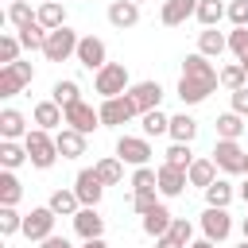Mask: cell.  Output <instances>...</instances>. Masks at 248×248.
I'll return each mask as SVG.
<instances>
[{
    "instance_id": "cell-1",
    "label": "cell",
    "mask_w": 248,
    "mask_h": 248,
    "mask_svg": "<svg viewBox=\"0 0 248 248\" xmlns=\"http://www.w3.org/2000/svg\"><path fill=\"white\" fill-rule=\"evenodd\" d=\"M217 85H221V70L202 50L182 58V78H178V101L182 105H202Z\"/></svg>"
},
{
    "instance_id": "cell-2",
    "label": "cell",
    "mask_w": 248,
    "mask_h": 248,
    "mask_svg": "<svg viewBox=\"0 0 248 248\" xmlns=\"http://www.w3.org/2000/svg\"><path fill=\"white\" fill-rule=\"evenodd\" d=\"M23 147H27L31 167H39V170H50V167L58 163V143H54V136H50L46 128H31V132L23 136Z\"/></svg>"
},
{
    "instance_id": "cell-3",
    "label": "cell",
    "mask_w": 248,
    "mask_h": 248,
    "mask_svg": "<svg viewBox=\"0 0 248 248\" xmlns=\"http://www.w3.org/2000/svg\"><path fill=\"white\" fill-rule=\"evenodd\" d=\"M78 43H81V35L74 31V27H54V31H46V43H43V58L46 62H66V58H74L78 54Z\"/></svg>"
},
{
    "instance_id": "cell-4",
    "label": "cell",
    "mask_w": 248,
    "mask_h": 248,
    "mask_svg": "<svg viewBox=\"0 0 248 248\" xmlns=\"http://www.w3.org/2000/svg\"><path fill=\"white\" fill-rule=\"evenodd\" d=\"M93 89L101 93V101H105V97H120V93H128V89H132L128 66H124V62H108V66H101V70L93 74Z\"/></svg>"
},
{
    "instance_id": "cell-5",
    "label": "cell",
    "mask_w": 248,
    "mask_h": 248,
    "mask_svg": "<svg viewBox=\"0 0 248 248\" xmlns=\"http://www.w3.org/2000/svg\"><path fill=\"white\" fill-rule=\"evenodd\" d=\"M35 81V66L31 62H8L0 66V97H16Z\"/></svg>"
},
{
    "instance_id": "cell-6",
    "label": "cell",
    "mask_w": 248,
    "mask_h": 248,
    "mask_svg": "<svg viewBox=\"0 0 248 248\" xmlns=\"http://www.w3.org/2000/svg\"><path fill=\"white\" fill-rule=\"evenodd\" d=\"M213 163H217V170H225V174H244L248 151L240 147V140H217V143H213Z\"/></svg>"
},
{
    "instance_id": "cell-7",
    "label": "cell",
    "mask_w": 248,
    "mask_h": 248,
    "mask_svg": "<svg viewBox=\"0 0 248 248\" xmlns=\"http://www.w3.org/2000/svg\"><path fill=\"white\" fill-rule=\"evenodd\" d=\"M132 116H140V108L132 105L128 93H120V97H105V101H101V124H105V128H120V124H128Z\"/></svg>"
},
{
    "instance_id": "cell-8",
    "label": "cell",
    "mask_w": 248,
    "mask_h": 248,
    "mask_svg": "<svg viewBox=\"0 0 248 248\" xmlns=\"http://www.w3.org/2000/svg\"><path fill=\"white\" fill-rule=\"evenodd\" d=\"M54 221H58V213H54L50 205H35V209L23 217V236L35 240V244H43V240L54 232Z\"/></svg>"
},
{
    "instance_id": "cell-9",
    "label": "cell",
    "mask_w": 248,
    "mask_h": 248,
    "mask_svg": "<svg viewBox=\"0 0 248 248\" xmlns=\"http://www.w3.org/2000/svg\"><path fill=\"white\" fill-rule=\"evenodd\" d=\"M116 155H120L128 167H147L155 151H151L147 136H120V140H116Z\"/></svg>"
},
{
    "instance_id": "cell-10",
    "label": "cell",
    "mask_w": 248,
    "mask_h": 248,
    "mask_svg": "<svg viewBox=\"0 0 248 248\" xmlns=\"http://www.w3.org/2000/svg\"><path fill=\"white\" fill-rule=\"evenodd\" d=\"M85 70H101V66H108V46H105V39H97V35H81V43H78V54H74Z\"/></svg>"
},
{
    "instance_id": "cell-11",
    "label": "cell",
    "mask_w": 248,
    "mask_h": 248,
    "mask_svg": "<svg viewBox=\"0 0 248 248\" xmlns=\"http://www.w3.org/2000/svg\"><path fill=\"white\" fill-rule=\"evenodd\" d=\"M202 232H205L213 244L229 240V232H232V217H229V209H221V205H205V213H202Z\"/></svg>"
},
{
    "instance_id": "cell-12",
    "label": "cell",
    "mask_w": 248,
    "mask_h": 248,
    "mask_svg": "<svg viewBox=\"0 0 248 248\" xmlns=\"http://www.w3.org/2000/svg\"><path fill=\"white\" fill-rule=\"evenodd\" d=\"M66 112V124L70 128H78V132H93V128H105L101 124V108H93V105H85V101H78V105H70V108H62Z\"/></svg>"
},
{
    "instance_id": "cell-13",
    "label": "cell",
    "mask_w": 248,
    "mask_h": 248,
    "mask_svg": "<svg viewBox=\"0 0 248 248\" xmlns=\"http://www.w3.org/2000/svg\"><path fill=\"white\" fill-rule=\"evenodd\" d=\"M74 190H78L81 205H101V198H105V182L97 178V170H93V167L78 170V178H74Z\"/></svg>"
},
{
    "instance_id": "cell-14",
    "label": "cell",
    "mask_w": 248,
    "mask_h": 248,
    "mask_svg": "<svg viewBox=\"0 0 248 248\" xmlns=\"http://www.w3.org/2000/svg\"><path fill=\"white\" fill-rule=\"evenodd\" d=\"M159 170V194L163 198H178L186 186H190V174L182 170V167H170V163H159L155 167Z\"/></svg>"
},
{
    "instance_id": "cell-15",
    "label": "cell",
    "mask_w": 248,
    "mask_h": 248,
    "mask_svg": "<svg viewBox=\"0 0 248 248\" xmlns=\"http://www.w3.org/2000/svg\"><path fill=\"white\" fill-rule=\"evenodd\" d=\"M74 232L81 240H93V236H105V217L97 213V205H81L74 213Z\"/></svg>"
},
{
    "instance_id": "cell-16",
    "label": "cell",
    "mask_w": 248,
    "mask_h": 248,
    "mask_svg": "<svg viewBox=\"0 0 248 248\" xmlns=\"http://www.w3.org/2000/svg\"><path fill=\"white\" fill-rule=\"evenodd\" d=\"M190 16H198V0H163V8H159L163 27H182Z\"/></svg>"
},
{
    "instance_id": "cell-17",
    "label": "cell",
    "mask_w": 248,
    "mask_h": 248,
    "mask_svg": "<svg viewBox=\"0 0 248 248\" xmlns=\"http://www.w3.org/2000/svg\"><path fill=\"white\" fill-rule=\"evenodd\" d=\"M128 97H132V105H136L140 116H143L147 108H159V101H163V85H159V81H136V85L128 89Z\"/></svg>"
},
{
    "instance_id": "cell-18",
    "label": "cell",
    "mask_w": 248,
    "mask_h": 248,
    "mask_svg": "<svg viewBox=\"0 0 248 248\" xmlns=\"http://www.w3.org/2000/svg\"><path fill=\"white\" fill-rule=\"evenodd\" d=\"M54 143H58V155H62V159L85 155V132H78V128H70V124H62V128L54 132Z\"/></svg>"
},
{
    "instance_id": "cell-19",
    "label": "cell",
    "mask_w": 248,
    "mask_h": 248,
    "mask_svg": "<svg viewBox=\"0 0 248 248\" xmlns=\"http://www.w3.org/2000/svg\"><path fill=\"white\" fill-rule=\"evenodd\" d=\"M31 116H35V128H46V132H58L66 124V112H62L58 101H39L31 108Z\"/></svg>"
},
{
    "instance_id": "cell-20",
    "label": "cell",
    "mask_w": 248,
    "mask_h": 248,
    "mask_svg": "<svg viewBox=\"0 0 248 248\" xmlns=\"http://www.w3.org/2000/svg\"><path fill=\"white\" fill-rule=\"evenodd\" d=\"M108 23L120 27V31H124V27H136V23H140V4H136V0H112V4H108Z\"/></svg>"
},
{
    "instance_id": "cell-21",
    "label": "cell",
    "mask_w": 248,
    "mask_h": 248,
    "mask_svg": "<svg viewBox=\"0 0 248 248\" xmlns=\"http://www.w3.org/2000/svg\"><path fill=\"white\" fill-rule=\"evenodd\" d=\"M170 221H174V213H170V209L159 202L155 209H147V213H143V221H140V225H143V232H147L151 240H159V236L170 229Z\"/></svg>"
},
{
    "instance_id": "cell-22",
    "label": "cell",
    "mask_w": 248,
    "mask_h": 248,
    "mask_svg": "<svg viewBox=\"0 0 248 248\" xmlns=\"http://www.w3.org/2000/svg\"><path fill=\"white\" fill-rule=\"evenodd\" d=\"M198 50L205 58H221L229 50V35H221L217 27H205V31H198Z\"/></svg>"
},
{
    "instance_id": "cell-23",
    "label": "cell",
    "mask_w": 248,
    "mask_h": 248,
    "mask_svg": "<svg viewBox=\"0 0 248 248\" xmlns=\"http://www.w3.org/2000/svg\"><path fill=\"white\" fill-rule=\"evenodd\" d=\"M31 128H27V120H23V112L19 108H4L0 112V140H23Z\"/></svg>"
},
{
    "instance_id": "cell-24",
    "label": "cell",
    "mask_w": 248,
    "mask_h": 248,
    "mask_svg": "<svg viewBox=\"0 0 248 248\" xmlns=\"http://www.w3.org/2000/svg\"><path fill=\"white\" fill-rule=\"evenodd\" d=\"M174 143H194V136H198V120L190 116V112H174L170 116V132H167Z\"/></svg>"
},
{
    "instance_id": "cell-25",
    "label": "cell",
    "mask_w": 248,
    "mask_h": 248,
    "mask_svg": "<svg viewBox=\"0 0 248 248\" xmlns=\"http://www.w3.org/2000/svg\"><path fill=\"white\" fill-rule=\"evenodd\" d=\"M93 170H97V178H101L105 186H116V182L124 178V159H120V155H105V159L93 163Z\"/></svg>"
},
{
    "instance_id": "cell-26",
    "label": "cell",
    "mask_w": 248,
    "mask_h": 248,
    "mask_svg": "<svg viewBox=\"0 0 248 248\" xmlns=\"http://www.w3.org/2000/svg\"><path fill=\"white\" fill-rule=\"evenodd\" d=\"M46 205H50L58 217H74V213L81 209V198H78V190H54V194L46 198Z\"/></svg>"
},
{
    "instance_id": "cell-27",
    "label": "cell",
    "mask_w": 248,
    "mask_h": 248,
    "mask_svg": "<svg viewBox=\"0 0 248 248\" xmlns=\"http://www.w3.org/2000/svg\"><path fill=\"white\" fill-rule=\"evenodd\" d=\"M225 16H229V4H225V0H198V16H194V19H198L202 27H217Z\"/></svg>"
},
{
    "instance_id": "cell-28",
    "label": "cell",
    "mask_w": 248,
    "mask_h": 248,
    "mask_svg": "<svg viewBox=\"0 0 248 248\" xmlns=\"http://www.w3.org/2000/svg\"><path fill=\"white\" fill-rule=\"evenodd\" d=\"M50 101H58L62 108H70V105H78V101H81V85H78L74 78H58V81H54V89H50Z\"/></svg>"
},
{
    "instance_id": "cell-29",
    "label": "cell",
    "mask_w": 248,
    "mask_h": 248,
    "mask_svg": "<svg viewBox=\"0 0 248 248\" xmlns=\"http://www.w3.org/2000/svg\"><path fill=\"white\" fill-rule=\"evenodd\" d=\"M244 120H248V116H240V112H232V108L221 112V116H217V140H240V136H244Z\"/></svg>"
},
{
    "instance_id": "cell-30",
    "label": "cell",
    "mask_w": 248,
    "mask_h": 248,
    "mask_svg": "<svg viewBox=\"0 0 248 248\" xmlns=\"http://www.w3.org/2000/svg\"><path fill=\"white\" fill-rule=\"evenodd\" d=\"M19 198H23V182L16 178V170H0V205H19Z\"/></svg>"
},
{
    "instance_id": "cell-31",
    "label": "cell",
    "mask_w": 248,
    "mask_h": 248,
    "mask_svg": "<svg viewBox=\"0 0 248 248\" xmlns=\"http://www.w3.org/2000/svg\"><path fill=\"white\" fill-rule=\"evenodd\" d=\"M232 198H236V190H232L229 178H213V182L205 186V205H221V209H229Z\"/></svg>"
},
{
    "instance_id": "cell-32",
    "label": "cell",
    "mask_w": 248,
    "mask_h": 248,
    "mask_svg": "<svg viewBox=\"0 0 248 248\" xmlns=\"http://www.w3.org/2000/svg\"><path fill=\"white\" fill-rule=\"evenodd\" d=\"M35 12H39V23H43L46 31H54V27L66 23V8H62V0H43Z\"/></svg>"
},
{
    "instance_id": "cell-33",
    "label": "cell",
    "mask_w": 248,
    "mask_h": 248,
    "mask_svg": "<svg viewBox=\"0 0 248 248\" xmlns=\"http://www.w3.org/2000/svg\"><path fill=\"white\" fill-rule=\"evenodd\" d=\"M23 163H31V159H27V147L16 143V140H0V167L16 170V167H23Z\"/></svg>"
},
{
    "instance_id": "cell-34",
    "label": "cell",
    "mask_w": 248,
    "mask_h": 248,
    "mask_svg": "<svg viewBox=\"0 0 248 248\" xmlns=\"http://www.w3.org/2000/svg\"><path fill=\"white\" fill-rule=\"evenodd\" d=\"M186 174H190V186H202V190H205V186L217 178V163H213V155H209V159H194Z\"/></svg>"
},
{
    "instance_id": "cell-35",
    "label": "cell",
    "mask_w": 248,
    "mask_h": 248,
    "mask_svg": "<svg viewBox=\"0 0 248 248\" xmlns=\"http://www.w3.org/2000/svg\"><path fill=\"white\" fill-rule=\"evenodd\" d=\"M140 124H143V136H163V132H170V116H167L163 108H147V112L140 116Z\"/></svg>"
},
{
    "instance_id": "cell-36",
    "label": "cell",
    "mask_w": 248,
    "mask_h": 248,
    "mask_svg": "<svg viewBox=\"0 0 248 248\" xmlns=\"http://www.w3.org/2000/svg\"><path fill=\"white\" fill-rule=\"evenodd\" d=\"M39 19V12H31V4L27 0H12L8 4V23L19 31V27H27V23H35Z\"/></svg>"
},
{
    "instance_id": "cell-37",
    "label": "cell",
    "mask_w": 248,
    "mask_h": 248,
    "mask_svg": "<svg viewBox=\"0 0 248 248\" xmlns=\"http://www.w3.org/2000/svg\"><path fill=\"white\" fill-rule=\"evenodd\" d=\"M16 35H19V43H23L27 50H43V43H46V27H43L39 19H35V23H27V27H19Z\"/></svg>"
},
{
    "instance_id": "cell-38",
    "label": "cell",
    "mask_w": 248,
    "mask_h": 248,
    "mask_svg": "<svg viewBox=\"0 0 248 248\" xmlns=\"http://www.w3.org/2000/svg\"><path fill=\"white\" fill-rule=\"evenodd\" d=\"M16 232H23V213H16V205H0V236Z\"/></svg>"
},
{
    "instance_id": "cell-39",
    "label": "cell",
    "mask_w": 248,
    "mask_h": 248,
    "mask_svg": "<svg viewBox=\"0 0 248 248\" xmlns=\"http://www.w3.org/2000/svg\"><path fill=\"white\" fill-rule=\"evenodd\" d=\"M221 85L232 93V89H240V85H248V74H244V66L240 62H229L225 70H221Z\"/></svg>"
},
{
    "instance_id": "cell-40",
    "label": "cell",
    "mask_w": 248,
    "mask_h": 248,
    "mask_svg": "<svg viewBox=\"0 0 248 248\" xmlns=\"http://www.w3.org/2000/svg\"><path fill=\"white\" fill-rule=\"evenodd\" d=\"M163 163H170V167H182V170H190V163H194V151H190V143H170L167 147V159Z\"/></svg>"
},
{
    "instance_id": "cell-41",
    "label": "cell",
    "mask_w": 248,
    "mask_h": 248,
    "mask_svg": "<svg viewBox=\"0 0 248 248\" xmlns=\"http://www.w3.org/2000/svg\"><path fill=\"white\" fill-rule=\"evenodd\" d=\"M132 190H159V170H155V167H136Z\"/></svg>"
},
{
    "instance_id": "cell-42",
    "label": "cell",
    "mask_w": 248,
    "mask_h": 248,
    "mask_svg": "<svg viewBox=\"0 0 248 248\" xmlns=\"http://www.w3.org/2000/svg\"><path fill=\"white\" fill-rule=\"evenodd\" d=\"M19 35H0V66H8V62H19Z\"/></svg>"
},
{
    "instance_id": "cell-43",
    "label": "cell",
    "mask_w": 248,
    "mask_h": 248,
    "mask_svg": "<svg viewBox=\"0 0 248 248\" xmlns=\"http://www.w3.org/2000/svg\"><path fill=\"white\" fill-rule=\"evenodd\" d=\"M229 50L236 54V62L248 58V27H232L229 31Z\"/></svg>"
},
{
    "instance_id": "cell-44",
    "label": "cell",
    "mask_w": 248,
    "mask_h": 248,
    "mask_svg": "<svg viewBox=\"0 0 248 248\" xmlns=\"http://www.w3.org/2000/svg\"><path fill=\"white\" fill-rule=\"evenodd\" d=\"M155 194H159V190H132V209L143 217L147 209H155V205H159V198H155Z\"/></svg>"
},
{
    "instance_id": "cell-45",
    "label": "cell",
    "mask_w": 248,
    "mask_h": 248,
    "mask_svg": "<svg viewBox=\"0 0 248 248\" xmlns=\"http://www.w3.org/2000/svg\"><path fill=\"white\" fill-rule=\"evenodd\" d=\"M167 232H170V236H174V240H178V244H182V248H190V240H194V225H190V221H186V217H174V221H170V229H167Z\"/></svg>"
},
{
    "instance_id": "cell-46",
    "label": "cell",
    "mask_w": 248,
    "mask_h": 248,
    "mask_svg": "<svg viewBox=\"0 0 248 248\" xmlns=\"http://www.w3.org/2000/svg\"><path fill=\"white\" fill-rule=\"evenodd\" d=\"M229 23L248 27V0H229Z\"/></svg>"
},
{
    "instance_id": "cell-47",
    "label": "cell",
    "mask_w": 248,
    "mask_h": 248,
    "mask_svg": "<svg viewBox=\"0 0 248 248\" xmlns=\"http://www.w3.org/2000/svg\"><path fill=\"white\" fill-rule=\"evenodd\" d=\"M232 112H240V116H248V85H240V89H232Z\"/></svg>"
},
{
    "instance_id": "cell-48",
    "label": "cell",
    "mask_w": 248,
    "mask_h": 248,
    "mask_svg": "<svg viewBox=\"0 0 248 248\" xmlns=\"http://www.w3.org/2000/svg\"><path fill=\"white\" fill-rule=\"evenodd\" d=\"M39 248H74V244H70L66 236H58V232H50V236H46V240H43Z\"/></svg>"
},
{
    "instance_id": "cell-49",
    "label": "cell",
    "mask_w": 248,
    "mask_h": 248,
    "mask_svg": "<svg viewBox=\"0 0 248 248\" xmlns=\"http://www.w3.org/2000/svg\"><path fill=\"white\" fill-rule=\"evenodd\" d=\"M155 248H182V244H178V240H174V236H170V232H163V236H159V240H155Z\"/></svg>"
},
{
    "instance_id": "cell-50",
    "label": "cell",
    "mask_w": 248,
    "mask_h": 248,
    "mask_svg": "<svg viewBox=\"0 0 248 248\" xmlns=\"http://www.w3.org/2000/svg\"><path fill=\"white\" fill-rule=\"evenodd\" d=\"M81 248H108L105 236H93V240H81Z\"/></svg>"
},
{
    "instance_id": "cell-51",
    "label": "cell",
    "mask_w": 248,
    "mask_h": 248,
    "mask_svg": "<svg viewBox=\"0 0 248 248\" xmlns=\"http://www.w3.org/2000/svg\"><path fill=\"white\" fill-rule=\"evenodd\" d=\"M190 248H217V244H213L209 236H202V240H190Z\"/></svg>"
},
{
    "instance_id": "cell-52",
    "label": "cell",
    "mask_w": 248,
    "mask_h": 248,
    "mask_svg": "<svg viewBox=\"0 0 248 248\" xmlns=\"http://www.w3.org/2000/svg\"><path fill=\"white\" fill-rule=\"evenodd\" d=\"M236 194H240V202L248 205V174H244V182H240V190H236Z\"/></svg>"
},
{
    "instance_id": "cell-53",
    "label": "cell",
    "mask_w": 248,
    "mask_h": 248,
    "mask_svg": "<svg viewBox=\"0 0 248 248\" xmlns=\"http://www.w3.org/2000/svg\"><path fill=\"white\" fill-rule=\"evenodd\" d=\"M240 232H244V240H248V217H244V221H240Z\"/></svg>"
},
{
    "instance_id": "cell-54",
    "label": "cell",
    "mask_w": 248,
    "mask_h": 248,
    "mask_svg": "<svg viewBox=\"0 0 248 248\" xmlns=\"http://www.w3.org/2000/svg\"><path fill=\"white\" fill-rule=\"evenodd\" d=\"M240 66H244V74H248V58H244V62H240Z\"/></svg>"
},
{
    "instance_id": "cell-55",
    "label": "cell",
    "mask_w": 248,
    "mask_h": 248,
    "mask_svg": "<svg viewBox=\"0 0 248 248\" xmlns=\"http://www.w3.org/2000/svg\"><path fill=\"white\" fill-rule=\"evenodd\" d=\"M236 248H248V240H240V244H236Z\"/></svg>"
},
{
    "instance_id": "cell-56",
    "label": "cell",
    "mask_w": 248,
    "mask_h": 248,
    "mask_svg": "<svg viewBox=\"0 0 248 248\" xmlns=\"http://www.w3.org/2000/svg\"><path fill=\"white\" fill-rule=\"evenodd\" d=\"M244 174H248V163H244Z\"/></svg>"
},
{
    "instance_id": "cell-57",
    "label": "cell",
    "mask_w": 248,
    "mask_h": 248,
    "mask_svg": "<svg viewBox=\"0 0 248 248\" xmlns=\"http://www.w3.org/2000/svg\"><path fill=\"white\" fill-rule=\"evenodd\" d=\"M136 4H143V0H136Z\"/></svg>"
}]
</instances>
